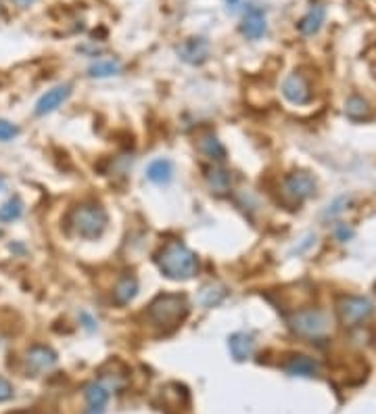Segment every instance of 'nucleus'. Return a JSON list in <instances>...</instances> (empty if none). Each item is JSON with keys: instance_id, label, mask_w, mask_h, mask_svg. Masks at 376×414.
<instances>
[{"instance_id": "1", "label": "nucleus", "mask_w": 376, "mask_h": 414, "mask_svg": "<svg viewBox=\"0 0 376 414\" xmlns=\"http://www.w3.org/2000/svg\"><path fill=\"white\" fill-rule=\"evenodd\" d=\"M155 262L159 272L170 281L184 283L190 281L199 272V257L182 241H168L157 253Z\"/></svg>"}, {"instance_id": "2", "label": "nucleus", "mask_w": 376, "mask_h": 414, "mask_svg": "<svg viewBox=\"0 0 376 414\" xmlns=\"http://www.w3.org/2000/svg\"><path fill=\"white\" fill-rule=\"evenodd\" d=\"M190 304L184 293H161L148 306V320L164 331H174L188 316Z\"/></svg>"}, {"instance_id": "3", "label": "nucleus", "mask_w": 376, "mask_h": 414, "mask_svg": "<svg viewBox=\"0 0 376 414\" xmlns=\"http://www.w3.org/2000/svg\"><path fill=\"white\" fill-rule=\"evenodd\" d=\"M69 222H71L73 233L78 237L95 241V239H101L105 235L107 224H109V216H107L103 205L90 201V203H80L78 207H73Z\"/></svg>"}, {"instance_id": "4", "label": "nucleus", "mask_w": 376, "mask_h": 414, "mask_svg": "<svg viewBox=\"0 0 376 414\" xmlns=\"http://www.w3.org/2000/svg\"><path fill=\"white\" fill-rule=\"evenodd\" d=\"M288 326L295 335L306 337V339H318L328 333V316L322 310L308 308L299 310L288 318Z\"/></svg>"}, {"instance_id": "5", "label": "nucleus", "mask_w": 376, "mask_h": 414, "mask_svg": "<svg viewBox=\"0 0 376 414\" xmlns=\"http://www.w3.org/2000/svg\"><path fill=\"white\" fill-rule=\"evenodd\" d=\"M339 318L343 324H359L364 320H368L374 314V304L366 297H357V295H345L339 299Z\"/></svg>"}, {"instance_id": "6", "label": "nucleus", "mask_w": 376, "mask_h": 414, "mask_svg": "<svg viewBox=\"0 0 376 414\" xmlns=\"http://www.w3.org/2000/svg\"><path fill=\"white\" fill-rule=\"evenodd\" d=\"M282 190L290 201L301 203L316 195V180L308 172H293L282 180Z\"/></svg>"}, {"instance_id": "7", "label": "nucleus", "mask_w": 376, "mask_h": 414, "mask_svg": "<svg viewBox=\"0 0 376 414\" xmlns=\"http://www.w3.org/2000/svg\"><path fill=\"white\" fill-rule=\"evenodd\" d=\"M57 362H59V356L48 345H32L26 354V364L32 375L48 373L57 366Z\"/></svg>"}, {"instance_id": "8", "label": "nucleus", "mask_w": 376, "mask_h": 414, "mask_svg": "<svg viewBox=\"0 0 376 414\" xmlns=\"http://www.w3.org/2000/svg\"><path fill=\"white\" fill-rule=\"evenodd\" d=\"M209 55H211V44L207 38L203 36H192V38H186L180 46H178V57L188 63V65H203L205 61H209Z\"/></svg>"}, {"instance_id": "9", "label": "nucleus", "mask_w": 376, "mask_h": 414, "mask_svg": "<svg viewBox=\"0 0 376 414\" xmlns=\"http://www.w3.org/2000/svg\"><path fill=\"white\" fill-rule=\"evenodd\" d=\"M282 95L293 105H306L312 99L310 84H308L306 76L299 74V72H293V74H288L284 78V82H282Z\"/></svg>"}, {"instance_id": "10", "label": "nucleus", "mask_w": 376, "mask_h": 414, "mask_svg": "<svg viewBox=\"0 0 376 414\" xmlns=\"http://www.w3.org/2000/svg\"><path fill=\"white\" fill-rule=\"evenodd\" d=\"M69 95H71V84H59V86L50 88L46 95H42V97L38 99V103H36V107H34V113H36L38 117H44V115L57 111V109L69 99Z\"/></svg>"}, {"instance_id": "11", "label": "nucleus", "mask_w": 376, "mask_h": 414, "mask_svg": "<svg viewBox=\"0 0 376 414\" xmlns=\"http://www.w3.org/2000/svg\"><path fill=\"white\" fill-rule=\"evenodd\" d=\"M241 32L249 40H259L268 34V21H266V11L259 7L247 9L241 21Z\"/></svg>"}, {"instance_id": "12", "label": "nucleus", "mask_w": 376, "mask_h": 414, "mask_svg": "<svg viewBox=\"0 0 376 414\" xmlns=\"http://www.w3.org/2000/svg\"><path fill=\"white\" fill-rule=\"evenodd\" d=\"M109 387L101 381H92L84 387V397L88 402V414H105V408L109 404Z\"/></svg>"}, {"instance_id": "13", "label": "nucleus", "mask_w": 376, "mask_h": 414, "mask_svg": "<svg viewBox=\"0 0 376 414\" xmlns=\"http://www.w3.org/2000/svg\"><path fill=\"white\" fill-rule=\"evenodd\" d=\"M324 19H326V7L322 3H312L310 11L299 19L297 30L304 36H316L322 30Z\"/></svg>"}, {"instance_id": "14", "label": "nucleus", "mask_w": 376, "mask_h": 414, "mask_svg": "<svg viewBox=\"0 0 376 414\" xmlns=\"http://www.w3.org/2000/svg\"><path fill=\"white\" fill-rule=\"evenodd\" d=\"M228 350L232 354V358L237 362H245L253 356L255 352V339L253 335L245 333V331H239V333H232L228 337Z\"/></svg>"}, {"instance_id": "15", "label": "nucleus", "mask_w": 376, "mask_h": 414, "mask_svg": "<svg viewBox=\"0 0 376 414\" xmlns=\"http://www.w3.org/2000/svg\"><path fill=\"white\" fill-rule=\"evenodd\" d=\"M290 377H316L320 373V362L312 356H290L282 366Z\"/></svg>"}, {"instance_id": "16", "label": "nucleus", "mask_w": 376, "mask_h": 414, "mask_svg": "<svg viewBox=\"0 0 376 414\" xmlns=\"http://www.w3.org/2000/svg\"><path fill=\"white\" fill-rule=\"evenodd\" d=\"M138 291H140V285H138L136 276L134 274H121L119 281L113 287V302L117 306H128L136 299Z\"/></svg>"}, {"instance_id": "17", "label": "nucleus", "mask_w": 376, "mask_h": 414, "mask_svg": "<svg viewBox=\"0 0 376 414\" xmlns=\"http://www.w3.org/2000/svg\"><path fill=\"white\" fill-rule=\"evenodd\" d=\"M205 182L207 186L211 188V193H228L230 186H232V174L228 170H224L219 166H211L205 170Z\"/></svg>"}, {"instance_id": "18", "label": "nucleus", "mask_w": 376, "mask_h": 414, "mask_svg": "<svg viewBox=\"0 0 376 414\" xmlns=\"http://www.w3.org/2000/svg\"><path fill=\"white\" fill-rule=\"evenodd\" d=\"M146 178L157 184V186H166L174 180V164L170 159H155L150 161L146 168Z\"/></svg>"}, {"instance_id": "19", "label": "nucleus", "mask_w": 376, "mask_h": 414, "mask_svg": "<svg viewBox=\"0 0 376 414\" xmlns=\"http://www.w3.org/2000/svg\"><path fill=\"white\" fill-rule=\"evenodd\" d=\"M199 151H201L207 159H211V161H215V164H224L226 157H228V151H226V147L221 145V141H219V138H217L215 134H205V136H201Z\"/></svg>"}, {"instance_id": "20", "label": "nucleus", "mask_w": 376, "mask_h": 414, "mask_svg": "<svg viewBox=\"0 0 376 414\" xmlns=\"http://www.w3.org/2000/svg\"><path fill=\"white\" fill-rule=\"evenodd\" d=\"M121 63L117 59H99L88 67L90 78H113L121 74Z\"/></svg>"}, {"instance_id": "21", "label": "nucleus", "mask_w": 376, "mask_h": 414, "mask_svg": "<svg viewBox=\"0 0 376 414\" xmlns=\"http://www.w3.org/2000/svg\"><path fill=\"white\" fill-rule=\"evenodd\" d=\"M345 113H347V117H349V119H353V121H359V119H368V117H370V113H372V109H370V105H368V101H366V99H362V97L353 95V97H349V99H347V103H345Z\"/></svg>"}, {"instance_id": "22", "label": "nucleus", "mask_w": 376, "mask_h": 414, "mask_svg": "<svg viewBox=\"0 0 376 414\" xmlns=\"http://www.w3.org/2000/svg\"><path fill=\"white\" fill-rule=\"evenodd\" d=\"M226 293H228V289H226L224 285H219V283H211V285H207V287L201 289L199 302H201L205 308H213V306H217V304L224 302Z\"/></svg>"}, {"instance_id": "23", "label": "nucleus", "mask_w": 376, "mask_h": 414, "mask_svg": "<svg viewBox=\"0 0 376 414\" xmlns=\"http://www.w3.org/2000/svg\"><path fill=\"white\" fill-rule=\"evenodd\" d=\"M23 216V201L19 197H11L0 205V222H15Z\"/></svg>"}, {"instance_id": "24", "label": "nucleus", "mask_w": 376, "mask_h": 414, "mask_svg": "<svg viewBox=\"0 0 376 414\" xmlns=\"http://www.w3.org/2000/svg\"><path fill=\"white\" fill-rule=\"evenodd\" d=\"M17 136H19V128L13 121L0 117V143H9V141H13V138H17Z\"/></svg>"}, {"instance_id": "25", "label": "nucleus", "mask_w": 376, "mask_h": 414, "mask_svg": "<svg viewBox=\"0 0 376 414\" xmlns=\"http://www.w3.org/2000/svg\"><path fill=\"white\" fill-rule=\"evenodd\" d=\"M11 397H13V385L5 377H0V402H9Z\"/></svg>"}, {"instance_id": "26", "label": "nucleus", "mask_w": 376, "mask_h": 414, "mask_svg": "<svg viewBox=\"0 0 376 414\" xmlns=\"http://www.w3.org/2000/svg\"><path fill=\"white\" fill-rule=\"evenodd\" d=\"M82 320H84V322H86V324H84V326H86V328H88V331H95V328H97V322H95V320H92V318H90V316H88V314H86V312H84V314H82Z\"/></svg>"}, {"instance_id": "27", "label": "nucleus", "mask_w": 376, "mask_h": 414, "mask_svg": "<svg viewBox=\"0 0 376 414\" xmlns=\"http://www.w3.org/2000/svg\"><path fill=\"white\" fill-rule=\"evenodd\" d=\"M13 3H15L17 7H21V9H28V7L36 5V3H38V0H13Z\"/></svg>"}, {"instance_id": "28", "label": "nucleus", "mask_w": 376, "mask_h": 414, "mask_svg": "<svg viewBox=\"0 0 376 414\" xmlns=\"http://www.w3.org/2000/svg\"><path fill=\"white\" fill-rule=\"evenodd\" d=\"M226 3H228V5H237V3H239V0H226Z\"/></svg>"}, {"instance_id": "29", "label": "nucleus", "mask_w": 376, "mask_h": 414, "mask_svg": "<svg viewBox=\"0 0 376 414\" xmlns=\"http://www.w3.org/2000/svg\"><path fill=\"white\" fill-rule=\"evenodd\" d=\"M0 11H3V7H0Z\"/></svg>"}]
</instances>
